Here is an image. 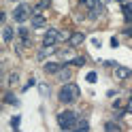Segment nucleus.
Masks as SVG:
<instances>
[{"instance_id":"22","label":"nucleus","mask_w":132,"mask_h":132,"mask_svg":"<svg viewBox=\"0 0 132 132\" xmlns=\"http://www.w3.org/2000/svg\"><path fill=\"white\" fill-rule=\"evenodd\" d=\"M40 94H43V96L49 94V85H47V83H40Z\"/></svg>"},{"instance_id":"3","label":"nucleus","mask_w":132,"mask_h":132,"mask_svg":"<svg viewBox=\"0 0 132 132\" xmlns=\"http://www.w3.org/2000/svg\"><path fill=\"white\" fill-rule=\"evenodd\" d=\"M13 17H15V21H19V23L26 21V19L30 17V6H28V4H19L17 9L13 11Z\"/></svg>"},{"instance_id":"2","label":"nucleus","mask_w":132,"mask_h":132,"mask_svg":"<svg viewBox=\"0 0 132 132\" xmlns=\"http://www.w3.org/2000/svg\"><path fill=\"white\" fill-rule=\"evenodd\" d=\"M77 121H79V117H77L72 111H64V113L57 115V123H60V128H62V130H72Z\"/></svg>"},{"instance_id":"5","label":"nucleus","mask_w":132,"mask_h":132,"mask_svg":"<svg viewBox=\"0 0 132 132\" xmlns=\"http://www.w3.org/2000/svg\"><path fill=\"white\" fill-rule=\"evenodd\" d=\"M83 40H85V34H83V32H75V34L70 36L68 45H70V47H79L81 43H83Z\"/></svg>"},{"instance_id":"7","label":"nucleus","mask_w":132,"mask_h":132,"mask_svg":"<svg viewBox=\"0 0 132 132\" xmlns=\"http://www.w3.org/2000/svg\"><path fill=\"white\" fill-rule=\"evenodd\" d=\"M45 70L49 72V75H57V72L62 70V64H57V62H47V64H45Z\"/></svg>"},{"instance_id":"28","label":"nucleus","mask_w":132,"mask_h":132,"mask_svg":"<svg viewBox=\"0 0 132 132\" xmlns=\"http://www.w3.org/2000/svg\"><path fill=\"white\" fill-rule=\"evenodd\" d=\"M117 2H121V4H126V0H117Z\"/></svg>"},{"instance_id":"24","label":"nucleus","mask_w":132,"mask_h":132,"mask_svg":"<svg viewBox=\"0 0 132 132\" xmlns=\"http://www.w3.org/2000/svg\"><path fill=\"white\" fill-rule=\"evenodd\" d=\"M34 83H36V81H34V79H30V81H28V83H26V85H23V92H26V89H30L32 85H34Z\"/></svg>"},{"instance_id":"25","label":"nucleus","mask_w":132,"mask_h":132,"mask_svg":"<svg viewBox=\"0 0 132 132\" xmlns=\"http://www.w3.org/2000/svg\"><path fill=\"white\" fill-rule=\"evenodd\" d=\"M87 81H89V83H94V81H96V72H89V75H87Z\"/></svg>"},{"instance_id":"12","label":"nucleus","mask_w":132,"mask_h":132,"mask_svg":"<svg viewBox=\"0 0 132 132\" xmlns=\"http://www.w3.org/2000/svg\"><path fill=\"white\" fill-rule=\"evenodd\" d=\"M57 79H60V81H68L70 79V70L68 68H62L60 72H57Z\"/></svg>"},{"instance_id":"26","label":"nucleus","mask_w":132,"mask_h":132,"mask_svg":"<svg viewBox=\"0 0 132 132\" xmlns=\"http://www.w3.org/2000/svg\"><path fill=\"white\" fill-rule=\"evenodd\" d=\"M126 111H130V113H132V96H130V102H128V109H126Z\"/></svg>"},{"instance_id":"14","label":"nucleus","mask_w":132,"mask_h":132,"mask_svg":"<svg viewBox=\"0 0 132 132\" xmlns=\"http://www.w3.org/2000/svg\"><path fill=\"white\" fill-rule=\"evenodd\" d=\"M100 13H102V6H100V4H96L94 9H92V15H89V17L94 19V17H98V15H100Z\"/></svg>"},{"instance_id":"10","label":"nucleus","mask_w":132,"mask_h":132,"mask_svg":"<svg viewBox=\"0 0 132 132\" xmlns=\"http://www.w3.org/2000/svg\"><path fill=\"white\" fill-rule=\"evenodd\" d=\"M53 51H55V47H43V49L38 51V60H45V57H47L49 53H53Z\"/></svg>"},{"instance_id":"13","label":"nucleus","mask_w":132,"mask_h":132,"mask_svg":"<svg viewBox=\"0 0 132 132\" xmlns=\"http://www.w3.org/2000/svg\"><path fill=\"white\" fill-rule=\"evenodd\" d=\"M2 36H4V40L9 43V40H13V30L9 28V26H4V30H2Z\"/></svg>"},{"instance_id":"18","label":"nucleus","mask_w":132,"mask_h":132,"mask_svg":"<svg viewBox=\"0 0 132 132\" xmlns=\"http://www.w3.org/2000/svg\"><path fill=\"white\" fill-rule=\"evenodd\" d=\"M6 102H9V104H17V98H15V94H6Z\"/></svg>"},{"instance_id":"19","label":"nucleus","mask_w":132,"mask_h":132,"mask_svg":"<svg viewBox=\"0 0 132 132\" xmlns=\"http://www.w3.org/2000/svg\"><path fill=\"white\" fill-rule=\"evenodd\" d=\"M17 81H19V77L15 75V72H13V75H9V85H15Z\"/></svg>"},{"instance_id":"4","label":"nucleus","mask_w":132,"mask_h":132,"mask_svg":"<svg viewBox=\"0 0 132 132\" xmlns=\"http://www.w3.org/2000/svg\"><path fill=\"white\" fill-rule=\"evenodd\" d=\"M57 40H60V38H57V32L55 30H49L45 34V38H43V47H53Z\"/></svg>"},{"instance_id":"23","label":"nucleus","mask_w":132,"mask_h":132,"mask_svg":"<svg viewBox=\"0 0 132 132\" xmlns=\"http://www.w3.org/2000/svg\"><path fill=\"white\" fill-rule=\"evenodd\" d=\"M17 34H19L21 38H28V30H26V28H19V30H17Z\"/></svg>"},{"instance_id":"16","label":"nucleus","mask_w":132,"mask_h":132,"mask_svg":"<svg viewBox=\"0 0 132 132\" xmlns=\"http://www.w3.org/2000/svg\"><path fill=\"white\" fill-rule=\"evenodd\" d=\"M70 36H72V34H68L66 30H62L60 34H57V38H60V40H70Z\"/></svg>"},{"instance_id":"9","label":"nucleus","mask_w":132,"mask_h":132,"mask_svg":"<svg viewBox=\"0 0 132 132\" xmlns=\"http://www.w3.org/2000/svg\"><path fill=\"white\" fill-rule=\"evenodd\" d=\"M104 132H121V128H119L115 121H106V123H104Z\"/></svg>"},{"instance_id":"15","label":"nucleus","mask_w":132,"mask_h":132,"mask_svg":"<svg viewBox=\"0 0 132 132\" xmlns=\"http://www.w3.org/2000/svg\"><path fill=\"white\" fill-rule=\"evenodd\" d=\"M19 123H21V117H19V115H15V117L11 119V126H13L15 130H17V128H19Z\"/></svg>"},{"instance_id":"1","label":"nucleus","mask_w":132,"mask_h":132,"mask_svg":"<svg viewBox=\"0 0 132 132\" xmlns=\"http://www.w3.org/2000/svg\"><path fill=\"white\" fill-rule=\"evenodd\" d=\"M79 87L75 85V83H66L62 89H60V94H57V98H60V102H64V104H70V102H75L77 98H79Z\"/></svg>"},{"instance_id":"27","label":"nucleus","mask_w":132,"mask_h":132,"mask_svg":"<svg viewBox=\"0 0 132 132\" xmlns=\"http://www.w3.org/2000/svg\"><path fill=\"white\" fill-rule=\"evenodd\" d=\"M98 2H100V4H104V2H109V0H98Z\"/></svg>"},{"instance_id":"20","label":"nucleus","mask_w":132,"mask_h":132,"mask_svg":"<svg viewBox=\"0 0 132 132\" xmlns=\"http://www.w3.org/2000/svg\"><path fill=\"white\" fill-rule=\"evenodd\" d=\"M49 4H51V0H38V4H36V6H40V9H47Z\"/></svg>"},{"instance_id":"6","label":"nucleus","mask_w":132,"mask_h":132,"mask_svg":"<svg viewBox=\"0 0 132 132\" xmlns=\"http://www.w3.org/2000/svg\"><path fill=\"white\" fill-rule=\"evenodd\" d=\"M115 77L117 79H128V77H132V70L126 68V66H117L115 68Z\"/></svg>"},{"instance_id":"17","label":"nucleus","mask_w":132,"mask_h":132,"mask_svg":"<svg viewBox=\"0 0 132 132\" xmlns=\"http://www.w3.org/2000/svg\"><path fill=\"white\" fill-rule=\"evenodd\" d=\"M81 2H83L85 6H89V9H94L96 4H100V2H98V0H81Z\"/></svg>"},{"instance_id":"11","label":"nucleus","mask_w":132,"mask_h":132,"mask_svg":"<svg viewBox=\"0 0 132 132\" xmlns=\"http://www.w3.org/2000/svg\"><path fill=\"white\" fill-rule=\"evenodd\" d=\"M32 26H34V28L45 26V17H43V15H34V17H32Z\"/></svg>"},{"instance_id":"21","label":"nucleus","mask_w":132,"mask_h":132,"mask_svg":"<svg viewBox=\"0 0 132 132\" xmlns=\"http://www.w3.org/2000/svg\"><path fill=\"white\" fill-rule=\"evenodd\" d=\"M72 64H75V66H83V64H85V57H75Z\"/></svg>"},{"instance_id":"8","label":"nucleus","mask_w":132,"mask_h":132,"mask_svg":"<svg viewBox=\"0 0 132 132\" xmlns=\"http://www.w3.org/2000/svg\"><path fill=\"white\" fill-rule=\"evenodd\" d=\"M89 130V123L85 121V119H79L77 123H75V128H72L70 132H87Z\"/></svg>"}]
</instances>
